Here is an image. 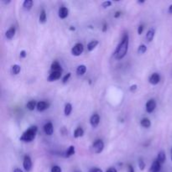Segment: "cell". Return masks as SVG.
I'll list each match as a JSON object with an SVG mask.
<instances>
[{"label": "cell", "instance_id": "cell-1", "mask_svg": "<svg viewBox=\"0 0 172 172\" xmlns=\"http://www.w3.org/2000/svg\"><path fill=\"white\" fill-rule=\"evenodd\" d=\"M129 37L128 34H124L123 36L121 42L118 44L117 49L114 52V57L117 60H121L127 54V51L129 49Z\"/></svg>", "mask_w": 172, "mask_h": 172}, {"label": "cell", "instance_id": "cell-2", "mask_svg": "<svg viewBox=\"0 0 172 172\" xmlns=\"http://www.w3.org/2000/svg\"><path fill=\"white\" fill-rule=\"evenodd\" d=\"M37 130H38V129H37L36 126L30 127L22 134V136L20 137V140L24 141V142H31L35 138Z\"/></svg>", "mask_w": 172, "mask_h": 172}, {"label": "cell", "instance_id": "cell-3", "mask_svg": "<svg viewBox=\"0 0 172 172\" xmlns=\"http://www.w3.org/2000/svg\"><path fill=\"white\" fill-rule=\"evenodd\" d=\"M104 143L102 140H97L93 144V149L96 154H99L103 150Z\"/></svg>", "mask_w": 172, "mask_h": 172}, {"label": "cell", "instance_id": "cell-4", "mask_svg": "<svg viewBox=\"0 0 172 172\" xmlns=\"http://www.w3.org/2000/svg\"><path fill=\"white\" fill-rule=\"evenodd\" d=\"M83 50H84V47H83V44L77 43L72 47V54L75 56H79L80 55L83 54Z\"/></svg>", "mask_w": 172, "mask_h": 172}, {"label": "cell", "instance_id": "cell-5", "mask_svg": "<svg viewBox=\"0 0 172 172\" xmlns=\"http://www.w3.org/2000/svg\"><path fill=\"white\" fill-rule=\"evenodd\" d=\"M23 166H24V168H25V170L27 172L31 170V168H32V161H31V159H30L29 155H25V158H24Z\"/></svg>", "mask_w": 172, "mask_h": 172}, {"label": "cell", "instance_id": "cell-6", "mask_svg": "<svg viewBox=\"0 0 172 172\" xmlns=\"http://www.w3.org/2000/svg\"><path fill=\"white\" fill-rule=\"evenodd\" d=\"M145 108H146V112L149 113H153L154 110L156 108V102L154 99H150L146 103V105H145Z\"/></svg>", "mask_w": 172, "mask_h": 172}, {"label": "cell", "instance_id": "cell-7", "mask_svg": "<svg viewBox=\"0 0 172 172\" xmlns=\"http://www.w3.org/2000/svg\"><path fill=\"white\" fill-rule=\"evenodd\" d=\"M61 74H62V72H60V71H57V72H51L50 75H49V76H48V81H49V82L56 81L58 79L61 78Z\"/></svg>", "mask_w": 172, "mask_h": 172}, {"label": "cell", "instance_id": "cell-8", "mask_svg": "<svg viewBox=\"0 0 172 172\" xmlns=\"http://www.w3.org/2000/svg\"><path fill=\"white\" fill-rule=\"evenodd\" d=\"M99 122H100V117L97 113H94L90 118V123H91V125L93 126V128L97 127V125L99 124Z\"/></svg>", "mask_w": 172, "mask_h": 172}, {"label": "cell", "instance_id": "cell-9", "mask_svg": "<svg viewBox=\"0 0 172 172\" xmlns=\"http://www.w3.org/2000/svg\"><path fill=\"white\" fill-rule=\"evenodd\" d=\"M44 132L46 133L47 135H51L53 132H54V128H53V124L50 122L47 123L44 125Z\"/></svg>", "mask_w": 172, "mask_h": 172}, {"label": "cell", "instance_id": "cell-10", "mask_svg": "<svg viewBox=\"0 0 172 172\" xmlns=\"http://www.w3.org/2000/svg\"><path fill=\"white\" fill-rule=\"evenodd\" d=\"M160 76L158 73H153L149 79V82L152 85H156L160 83Z\"/></svg>", "mask_w": 172, "mask_h": 172}, {"label": "cell", "instance_id": "cell-11", "mask_svg": "<svg viewBox=\"0 0 172 172\" xmlns=\"http://www.w3.org/2000/svg\"><path fill=\"white\" fill-rule=\"evenodd\" d=\"M49 108V103L45 101H40L39 103H37V110L39 112H43L45 110H46L47 108Z\"/></svg>", "mask_w": 172, "mask_h": 172}, {"label": "cell", "instance_id": "cell-12", "mask_svg": "<svg viewBox=\"0 0 172 172\" xmlns=\"http://www.w3.org/2000/svg\"><path fill=\"white\" fill-rule=\"evenodd\" d=\"M160 168H161V164L157 160H155L152 163V165H151L150 171V172H160Z\"/></svg>", "mask_w": 172, "mask_h": 172}, {"label": "cell", "instance_id": "cell-13", "mask_svg": "<svg viewBox=\"0 0 172 172\" xmlns=\"http://www.w3.org/2000/svg\"><path fill=\"white\" fill-rule=\"evenodd\" d=\"M69 15V10L66 7H61L59 9V12H58V15L61 19H66Z\"/></svg>", "mask_w": 172, "mask_h": 172}, {"label": "cell", "instance_id": "cell-14", "mask_svg": "<svg viewBox=\"0 0 172 172\" xmlns=\"http://www.w3.org/2000/svg\"><path fill=\"white\" fill-rule=\"evenodd\" d=\"M15 28L14 27V26H12V27H10L9 29H8L7 32H6V34H5V36H6V38L8 39H11L14 36H15Z\"/></svg>", "mask_w": 172, "mask_h": 172}, {"label": "cell", "instance_id": "cell-15", "mask_svg": "<svg viewBox=\"0 0 172 172\" xmlns=\"http://www.w3.org/2000/svg\"><path fill=\"white\" fill-rule=\"evenodd\" d=\"M154 34H155V30H154V28H151L148 30L147 34H146V39H147L148 41H152L154 37Z\"/></svg>", "mask_w": 172, "mask_h": 172}, {"label": "cell", "instance_id": "cell-16", "mask_svg": "<svg viewBox=\"0 0 172 172\" xmlns=\"http://www.w3.org/2000/svg\"><path fill=\"white\" fill-rule=\"evenodd\" d=\"M165 159H166V156H165V151H163V150H161V151H160L159 152V154H158V157H157V160L160 164H164L165 163Z\"/></svg>", "mask_w": 172, "mask_h": 172}, {"label": "cell", "instance_id": "cell-17", "mask_svg": "<svg viewBox=\"0 0 172 172\" xmlns=\"http://www.w3.org/2000/svg\"><path fill=\"white\" fill-rule=\"evenodd\" d=\"M86 72V67L85 65H81L79 66L77 69H76V74L78 76H83L84 75Z\"/></svg>", "mask_w": 172, "mask_h": 172}, {"label": "cell", "instance_id": "cell-18", "mask_svg": "<svg viewBox=\"0 0 172 172\" xmlns=\"http://www.w3.org/2000/svg\"><path fill=\"white\" fill-rule=\"evenodd\" d=\"M57 71L62 72V68H61V65L59 64V62L54 61L51 65V72H57Z\"/></svg>", "mask_w": 172, "mask_h": 172}, {"label": "cell", "instance_id": "cell-19", "mask_svg": "<svg viewBox=\"0 0 172 172\" xmlns=\"http://www.w3.org/2000/svg\"><path fill=\"white\" fill-rule=\"evenodd\" d=\"M140 124H141V126H143V128H146V129H147V128H150L151 126V122L149 118H144L141 120Z\"/></svg>", "mask_w": 172, "mask_h": 172}, {"label": "cell", "instance_id": "cell-20", "mask_svg": "<svg viewBox=\"0 0 172 172\" xmlns=\"http://www.w3.org/2000/svg\"><path fill=\"white\" fill-rule=\"evenodd\" d=\"M36 107H37V103L35 100L29 101V103L26 104V108H28L29 110H30V111H33Z\"/></svg>", "mask_w": 172, "mask_h": 172}, {"label": "cell", "instance_id": "cell-21", "mask_svg": "<svg viewBox=\"0 0 172 172\" xmlns=\"http://www.w3.org/2000/svg\"><path fill=\"white\" fill-rule=\"evenodd\" d=\"M33 6V1L32 0H25L23 4V7L26 10H30Z\"/></svg>", "mask_w": 172, "mask_h": 172}, {"label": "cell", "instance_id": "cell-22", "mask_svg": "<svg viewBox=\"0 0 172 172\" xmlns=\"http://www.w3.org/2000/svg\"><path fill=\"white\" fill-rule=\"evenodd\" d=\"M83 134H84V130L81 127H79L77 129H76V130L74 131L73 136H74V138H79V137L83 136Z\"/></svg>", "mask_w": 172, "mask_h": 172}, {"label": "cell", "instance_id": "cell-23", "mask_svg": "<svg viewBox=\"0 0 172 172\" xmlns=\"http://www.w3.org/2000/svg\"><path fill=\"white\" fill-rule=\"evenodd\" d=\"M97 45H98V41L97 40H92L87 45V50H89V51H92V50H94L97 47Z\"/></svg>", "mask_w": 172, "mask_h": 172}, {"label": "cell", "instance_id": "cell-24", "mask_svg": "<svg viewBox=\"0 0 172 172\" xmlns=\"http://www.w3.org/2000/svg\"><path fill=\"white\" fill-rule=\"evenodd\" d=\"M72 110V106L71 103H66V106H65V109H64V113L66 116H69L71 114Z\"/></svg>", "mask_w": 172, "mask_h": 172}, {"label": "cell", "instance_id": "cell-25", "mask_svg": "<svg viewBox=\"0 0 172 172\" xmlns=\"http://www.w3.org/2000/svg\"><path fill=\"white\" fill-rule=\"evenodd\" d=\"M74 154H75V147L73 145H71L66 152V157H71Z\"/></svg>", "mask_w": 172, "mask_h": 172}, {"label": "cell", "instance_id": "cell-26", "mask_svg": "<svg viewBox=\"0 0 172 172\" xmlns=\"http://www.w3.org/2000/svg\"><path fill=\"white\" fill-rule=\"evenodd\" d=\"M46 21V13L45 9H42L40 12V15H39V22L41 24H44Z\"/></svg>", "mask_w": 172, "mask_h": 172}, {"label": "cell", "instance_id": "cell-27", "mask_svg": "<svg viewBox=\"0 0 172 172\" xmlns=\"http://www.w3.org/2000/svg\"><path fill=\"white\" fill-rule=\"evenodd\" d=\"M11 71H12V73L14 75H18L19 73L20 72V71H21V67L19 65H14L12 66V68H11Z\"/></svg>", "mask_w": 172, "mask_h": 172}, {"label": "cell", "instance_id": "cell-28", "mask_svg": "<svg viewBox=\"0 0 172 172\" xmlns=\"http://www.w3.org/2000/svg\"><path fill=\"white\" fill-rule=\"evenodd\" d=\"M146 50H147V47L145 45H140L138 48V53L139 54H143V53L146 52Z\"/></svg>", "mask_w": 172, "mask_h": 172}, {"label": "cell", "instance_id": "cell-29", "mask_svg": "<svg viewBox=\"0 0 172 172\" xmlns=\"http://www.w3.org/2000/svg\"><path fill=\"white\" fill-rule=\"evenodd\" d=\"M51 172H61V168L58 165H54L51 168Z\"/></svg>", "mask_w": 172, "mask_h": 172}, {"label": "cell", "instance_id": "cell-30", "mask_svg": "<svg viewBox=\"0 0 172 172\" xmlns=\"http://www.w3.org/2000/svg\"><path fill=\"white\" fill-rule=\"evenodd\" d=\"M111 5H112V2H111V1H105V2H103V3L102 4V6H103V7L104 8L110 7Z\"/></svg>", "mask_w": 172, "mask_h": 172}, {"label": "cell", "instance_id": "cell-31", "mask_svg": "<svg viewBox=\"0 0 172 172\" xmlns=\"http://www.w3.org/2000/svg\"><path fill=\"white\" fill-rule=\"evenodd\" d=\"M139 166H140V169L141 170H143V169L145 168V164H144L143 160H139Z\"/></svg>", "mask_w": 172, "mask_h": 172}, {"label": "cell", "instance_id": "cell-32", "mask_svg": "<svg viewBox=\"0 0 172 172\" xmlns=\"http://www.w3.org/2000/svg\"><path fill=\"white\" fill-rule=\"evenodd\" d=\"M71 77V73H68L67 75H66L62 79V83H66L69 81V79Z\"/></svg>", "mask_w": 172, "mask_h": 172}, {"label": "cell", "instance_id": "cell-33", "mask_svg": "<svg viewBox=\"0 0 172 172\" xmlns=\"http://www.w3.org/2000/svg\"><path fill=\"white\" fill-rule=\"evenodd\" d=\"M143 25H140L139 28H138V34H139V35H141L142 32H143Z\"/></svg>", "mask_w": 172, "mask_h": 172}, {"label": "cell", "instance_id": "cell-34", "mask_svg": "<svg viewBox=\"0 0 172 172\" xmlns=\"http://www.w3.org/2000/svg\"><path fill=\"white\" fill-rule=\"evenodd\" d=\"M26 56H27V54H26V51H25V50H21V51H20V58H25L26 57Z\"/></svg>", "mask_w": 172, "mask_h": 172}, {"label": "cell", "instance_id": "cell-35", "mask_svg": "<svg viewBox=\"0 0 172 172\" xmlns=\"http://www.w3.org/2000/svg\"><path fill=\"white\" fill-rule=\"evenodd\" d=\"M89 172H103V171H102V170H101V169L93 168L92 170H90Z\"/></svg>", "mask_w": 172, "mask_h": 172}, {"label": "cell", "instance_id": "cell-36", "mask_svg": "<svg viewBox=\"0 0 172 172\" xmlns=\"http://www.w3.org/2000/svg\"><path fill=\"white\" fill-rule=\"evenodd\" d=\"M128 172H134L133 166H132V165H130V164L128 165Z\"/></svg>", "mask_w": 172, "mask_h": 172}, {"label": "cell", "instance_id": "cell-37", "mask_svg": "<svg viewBox=\"0 0 172 172\" xmlns=\"http://www.w3.org/2000/svg\"><path fill=\"white\" fill-rule=\"evenodd\" d=\"M137 89V85L136 84H134V85H132V86L129 87V90L131 91V92H133V91H135Z\"/></svg>", "mask_w": 172, "mask_h": 172}, {"label": "cell", "instance_id": "cell-38", "mask_svg": "<svg viewBox=\"0 0 172 172\" xmlns=\"http://www.w3.org/2000/svg\"><path fill=\"white\" fill-rule=\"evenodd\" d=\"M106 172H118L117 171V170L115 168H113V167H111V168L108 169V170Z\"/></svg>", "mask_w": 172, "mask_h": 172}, {"label": "cell", "instance_id": "cell-39", "mask_svg": "<svg viewBox=\"0 0 172 172\" xmlns=\"http://www.w3.org/2000/svg\"><path fill=\"white\" fill-rule=\"evenodd\" d=\"M107 28H108V27H107V25H106V24H104L103 26V32H106Z\"/></svg>", "mask_w": 172, "mask_h": 172}, {"label": "cell", "instance_id": "cell-40", "mask_svg": "<svg viewBox=\"0 0 172 172\" xmlns=\"http://www.w3.org/2000/svg\"><path fill=\"white\" fill-rule=\"evenodd\" d=\"M120 15H121V13H120V12H117V13H116V15H114V18H118V16H119Z\"/></svg>", "mask_w": 172, "mask_h": 172}, {"label": "cell", "instance_id": "cell-41", "mask_svg": "<svg viewBox=\"0 0 172 172\" xmlns=\"http://www.w3.org/2000/svg\"><path fill=\"white\" fill-rule=\"evenodd\" d=\"M14 172H23V171H22V170H20V169L16 168L15 170H14Z\"/></svg>", "mask_w": 172, "mask_h": 172}, {"label": "cell", "instance_id": "cell-42", "mask_svg": "<svg viewBox=\"0 0 172 172\" xmlns=\"http://www.w3.org/2000/svg\"><path fill=\"white\" fill-rule=\"evenodd\" d=\"M169 13H170V14H172V4L169 7Z\"/></svg>", "mask_w": 172, "mask_h": 172}, {"label": "cell", "instance_id": "cell-43", "mask_svg": "<svg viewBox=\"0 0 172 172\" xmlns=\"http://www.w3.org/2000/svg\"><path fill=\"white\" fill-rule=\"evenodd\" d=\"M139 3L140 4H143V3H144V1H139Z\"/></svg>", "mask_w": 172, "mask_h": 172}, {"label": "cell", "instance_id": "cell-44", "mask_svg": "<svg viewBox=\"0 0 172 172\" xmlns=\"http://www.w3.org/2000/svg\"><path fill=\"white\" fill-rule=\"evenodd\" d=\"M171 160H172V150H171Z\"/></svg>", "mask_w": 172, "mask_h": 172}]
</instances>
